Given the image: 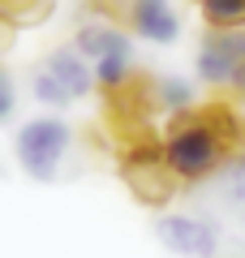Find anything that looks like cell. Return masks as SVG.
Listing matches in <instances>:
<instances>
[{"label":"cell","mask_w":245,"mask_h":258,"mask_svg":"<svg viewBox=\"0 0 245 258\" xmlns=\"http://www.w3.org/2000/svg\"><path fill=\"white\" fill-rule=\"evenodd\" d=\"M43 69H47V74H52L56 82H60L65 91L73 95V99H86L91 91H99V86H95V64L86 60V56H82L73 43L52 47V52L43 56Z\"/></svg>","instance_id":"ba28073f"},{"label":"cell","mask_w":245,"mask_h":258,"mask_svg":"<svg viewBox=\"0 0 245 258\" xmlns=\"http://www.w3.org/2000/svg\"><path fill=\"white\" fill-rule=\"evenodd\" d=\"M151 232L172 258H224V249H228L224 232H219L207 215L176 211V207H168V211L155 215Z\"/></svg>","instance_id":"277c9868"},{"label":"cell","mask_w":245,"mask_h":258,"mask_svg":"<svg viewBox=\"0 0 245 258\" xmlns=\"http://www.w3.org/2000/svg\"><path fill=\"white\" fill-rule=\"evenodd\" d=\"M73 125L60 116V112H43V116H30L18 125L13 134V159L18 168L30 176V181L47 185L65 172V159L73 151Z\"/></svg>","instance_id":"7a4b0ae2"},{"label":"cell","mask_w":245,"mask_h":258,"mask_svg":"<svg viewBox=\"0 0 245 258\" xmlns=\"http://www.w3.org/2000/svg\"><path fill=\"white\" fill-rule=\"evenodd\" d=\"M245 69V26L232 30H202L198 56H194V74H198L202 86L211 91H228L232 78Z\"/></svg>","instance_id":"5b68a950"},{"label":"cell","mask_w":245,"mask_h":258,"mask_svg":"<svg viewBox=\"0 0 245 258\" xmlns=\"http://www.w3.org/2000/svg\"><path fill=\"white\" fill-rule=\"evenodd\" d=\"M151 103L159 116L190 112V108H198V86L181 74H159V78H151Z\"/></svg>","instance_id":"9c48e42d"},{"label":"cell","mask_w":245,"mask_h":258,"mask_svg":"<svg viewBox=\"0 0 245 258\" xmlns=\"http://www.w3.org/2000/svg\"><path fill=\"white\" fill-rule=\"evenodd\" d=\"M116 22H125L134 39L155 43V47H172L185 30L181 9H176L172 0H125L116 9Z\"/></svg>","instance_id":"8992f818"},{"label":"cell","mask_w":245,"mask_h":258,"mask_svg":"<svg viewBox=\"0 0 245 258\" xmlns=\"http://www.w3.org/2000/svg\"><path fill=\"white\" fill-rule=\"evenodd\" d=\"M73 47H78L86 60H103V56H134V35H129V26H120L116 18H91V22H82L78 30H73L69 39Z\"/></svg>","instance_id":"52a82bcc"},{"label":"cell","mask_w":245,"mask_h":258,"mask_svg":"<svg viewBox=\"0 0 245 258\" xmlns=\"http://www.w3.org/2000/svg\"><path fill=\"white\" fill-rule=\"evenodd\" d=\"M13 39H18V30H13L9 22H0V56H5V52L13 47Z\"/></svg>","instance_id":"9a60e30c"},{"label":"cell","mask_w":245,"mask_h":258,"mask_svg":"<svg viewBox=\"0 0 245 258\" xmlns=\"http://www.w3.org/2000/svg\"><path fill=\"white\" fill-rule=\"evenodd\" d=\"M245 147V120L228 103H198L168 116L159 134L163 164L181 185H207L236 151Z\"/></svg>","instance_id":"6da1fadb"},{"label":"cell","mask_w":245,"mask_h":258,"mask_svg":"<svg viewBox=\"0 0 245 258\" xmlns=\"http://www.w3.org/2000/svg\"><path fill=\"white\" fill-rule=\"evenodd\" d=\"M241 228H245V211H241Z\"/></svg>","instance_id":"2e32d148"},{"label":"cell","mask_w":245,"mask_h":258,"mask_svg":"<svg viewBox=\"0 0 245 258\" xmlns=\"http://www.w3.org/2000/svg\"><path fill=\"white\" fill-rule=\"evenodd\" d=\"M60 0H0V22H9L13 30H39L56 18Z\"/></svg>","instance_id":"8fae6325"},{"label":"cell","mask_w":245,"mask_h":258,"mask_svg":"<svg viewBox=\"0 0 245 258\" xmlns=\"http://www.w3.org/2000/svg\"><path fill=\"white\" fill-rule=\"evenodd\" d=\"M207 185H211V198H215L219 207H236V211H245V147L236 151V155L228 159Z\"/></svg>","instance_id":"30bf717a"},{"label":"cell","mask_w":245,"mask_h":258,"mask_svg":"<svg viewBox=\"0 0 245 258\" xmlns=\"http://www.w3.org/2000/svg\"><path fill=\"white\" fill-rule=\"evenodd\" d=\"M30 95H35L43 108H52V112H65V108H73V103H78V99H73V95L43 69V64H35V69H30Z\"/></svg>","instance_id":"4fadbf2b"},{"label":"cell","mask_w":245,"mask_h":258,"mask_svg":"<svg viewBox=\"0 0 245 258\" xmlns=\"http://www.w3.org/2000/svg\"><path fill=\"white\" fill-rule=\"evenodd\" d=\"M202 26L211 30H232V26H245V0H194Z\"/></svg>","instance_id":"7c38bea8"},{"label":"cell","mask_w":245,"mask_h":258,"mask_svg":"<svg viewBox=\"0 0 245 258\" xmlns=\"http://www.w3.org/2000/svg\"><path fill=\"white\" fill-rule=\"evenodd\" d=\"M18 112V82H13V74L0 64V125Z\"/></svg>","instance_id":"5bb4252c"},{"label":"cell","mask_w":245,"mask_h":258,"mask_svg":"<svg viewBox=\"0 0 245 258\" xmlns=\"http://www.w3.org/2000/svg\"><path fill=\"white\" fill-rule=\"evenodd\" d=\"M125 189L134 194V203L151 207V211H168L172 198L181 194V181L172 176V168L163 164V151L159 138H129L125 151H120V164H116Z\"/></svg>","instance_id":"3957f363"}]
</instances>
